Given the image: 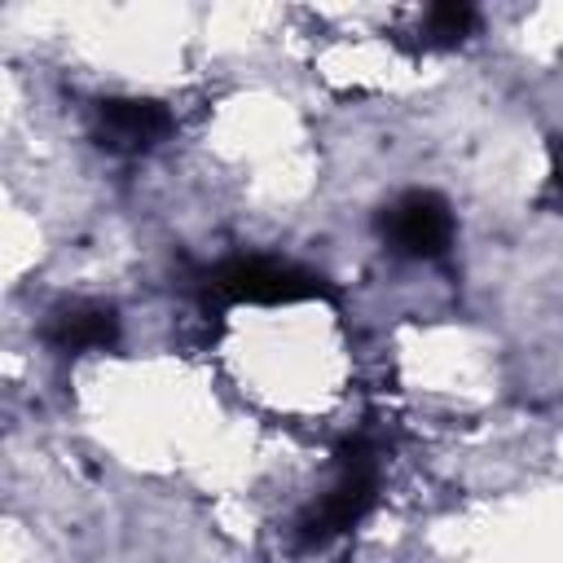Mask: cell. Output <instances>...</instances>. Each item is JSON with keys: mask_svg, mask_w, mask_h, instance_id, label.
I'll return each instance as SVG.
<instances>
[{"mask_svg": "<svg viewBox=\"0 0 563 563\" xmlns=\"http://www.w3.org/2000/svg\"><path fill=\"white\" fill-rule=\"evenodd\" d=\"M475 26V9L471 4H431L427 9V40L431 44H457L466 31Z\"/></svg>", "mask_w": 563, "mask_h": 563, "instance_id": "cell-6", "label": "cell"}, {"mask_svg": "<svg viewBox=\"0 0 563 563\" xmlns=\"http://www.w3.org/2000/svg\"><path fill=\"white\" fill-rule=\"evenodd\" d=\"M550 185H554V198L563 207V136L550 141Z\"/></svg>", "mask_w": 563, "mask_h": 563, "instance_id": "cell-7", "label": "cell"}, {"mask_svg": "<svg viewBox=\"0 0 563 563\" xmlns=\"http://www.w3.org/2000/svg\"><path fill=\"white\" fill-rule=\"evenodd\" d=\"M172 132V114L158 101L145 97H110L97 106V136L101 145L119 150V154H136L158 145Z\"/></svg>", "mask_w": 563, "mask_h": 563, "instance_id": "cell-4", "label": "cell"}, {"mask_svg": "<svg viewBox=\"0 0 563 563\" xmlns=\"http://www.w3.org/2000/svg\"><path fill=\"white\" fill-rule=\"evenodd\" d=\"M374 493H378V453L369 444V435H352L343 449H339V462H334V484L325 488V497L299 519L295 537L303 550L312 545H325L330 537L347 532L369 506H374Z\"/></svg>", "mask_w": 563, "mask_h": 563, "instance_id": "cell-1", "label": "cell"}, {"mask_svg": "<svg viewBox=\"0 0 563 563\" xmlns=\"http://www.w3.org/2000/svg\"><path fill=\"white\" fill-rule=\"evenodd\" d=\"M383 238H387L400 255L435 260V255H444L449 242H453V216H449L444 198L413 189V194L396 198V202L383 211Z\"/></svg>", "mask_w": 563, "mask_h": 563, "instance_id": "cell-3", "label": "cell"}, {"mask_svg": "<svg viewBox=\"0 0 563 563\" xmlns=\"http://www.w3.org/2000/svg\"><path fill=\"white\" fill-rule=\"evenodd\" d=\"M202 295L211 299H233V303H299L325 295L321 277L295 264L277 260H229L202 277Z\"/></svg>", "mask_w": 563, "mask_h": 563, "instance_id": "cell-2", "label": "cell"}, {"mask_svg": "<svg viewBox=\"0 0 563 563\" xmlns=\"http://www.w3.org/2000/svg\"><path fill=\"white\" fill-rule=\"evenodd\" d=\"M44 339L57 352H92V347H110L119 339V317L106 303H66L48 317Z\"/></svg>", "mask_w": 563, "mask_h": 563, "instance_id": "cell-5", "label": "cell"}]
</instances>
